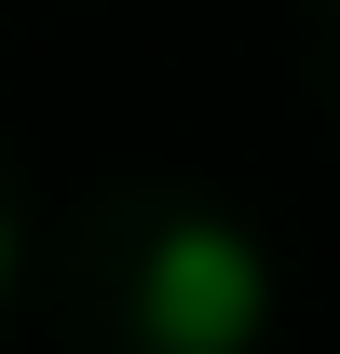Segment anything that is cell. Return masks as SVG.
I'll return each instance as SVG.
<instances>
[{"label": "cell", "instance_id": "1", "mask_svg": "<svg viewBox=\"0 0 340 354\" xmlns=\"http://www.w3.org/2000/svg\"><path fill=\"white\" fill-rule=\"evenodd\" d=\"M136 327H150V354H245L272 327V259L232 218H177L136 259Z\"/></svg>", "mask_w": 340, "mask_h": 354}, {"label": "cell", "instance_id": "2", "mask_svg": "<svg viewBox=\"0 0 340 354\" xmlns=\"http://www.w3.org/2000/svg\"><path fill=\"white\" fill-rule=\"evenodd\" d=\"M0 286H14V218H0Z\"/></svg>", "mask_w": 340, "mask_h": 354}]
</instances>
